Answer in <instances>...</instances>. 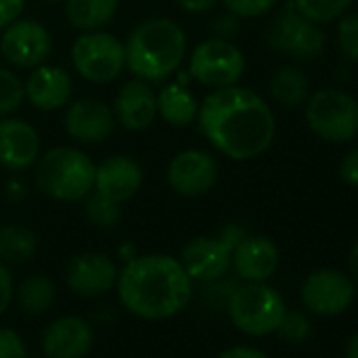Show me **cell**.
<instances>
[{
	"instance_id": "cell-3",
	"label": "cell",
	"mask_w": 358,
	"mask_h": 358,
	"mask_svg": "<svg viewBox=\"0 0 358 358\" xmlns=\"http://www.w3.org/2000/svg\"><path fill=\"white\" fill-rule=\"evenodd\" d=\"M124 45V70L145 83H166L188 55V36L169 17L143 20Z\"/></svg>"
},
{
	"instance_id": "cell-1",
	"label": "cell",
	"mask_w": 358,
	"mask_h": 358,
	"mask_svg": "<svg viewBox=\"0 0 358 358\" xmlns=\"http://www.w3.org/2000/svg\"><path fill=\"white\" fill-rule=\"evenodd\" d=\"M196 122L207 141L226 158H259L274 141L276 118L266 99L247 87L211 91L199 103Z\"/></svg>"
},
{
	"instance_id": "cell-34",
	"label": "cell",
	"mask_w": 358,
	"mask_h": 358,
	"mask_svg": "<svg viewBox=\"0 0 358 358\" xmlns=\"http://www.w3.org/2000/svg\"><path fill=\"white\" fill-rule=\"evenodd\" d=\"M339 179L345 186L358 190V148L350 150L339 160Z\"/></svg>"
},
{
	"instance_id": "cell-16",
	"label": "cell",
	"mask_w": 358,
	"mask_h": 358,
	"mask_svg": "<svg viewBox=\"0 0 358 358\" xmlns=\"http://www.w3.org/2000/svg\"><path fill=\"white\" fill-rule=\"evenodd\" d=\"M38 158V131L28 120L17 116L0 118V166L13 173H22L32 169Z\"/></svg>"
},
{
	"instance_id": "cell-7",
	"label": "cell",
	"mask_w": 358,
	"mask_h": 358,
	"mask_svg": "<svg viewBox=\"0 0 358 358\" xmlns=\"http://www.w3.org/2000/svg\"><path fill=\"white\" fill-rule=\"evenodd\" d=\"M245 55L228 38L215 36L199 43L188 59V74L209 91L234 87L245 74Z\"/></svg>"
},
{
	"instance_id": "cell-36",
	"label": "cell",
	"mask_w": 358,
	"mask_h": 358,
	"mask_svg": "<svg viewBox=\"0 0 358 358\" xmlns=\"http://www.w3.org/2000/svg\"><path fill=\"white\" fill-rule=\"evenodd\" d=\"M24 9H26V0H0V32L15 20H20Z\"/></svg>"
},
{
	"instance_id": "cell-27",
	"label": "cell",
	"mask_w": 358,
	"mask_h": 358,
	"mask_svg": "<svg viewBox=\"0 0 358 358\" xmlns=\"http://www.w3.org/2000/svg\"><path fill=\"white\" fill-rule=\"evenodd\" d=\"M83 211H85L87 222L101 230L116 228L122 220V205H116V203L95 194L93 190L83 201Z\"/></svg>"
},
{
	"instance_id": "cell-41",
	"label": "cell",
	"mask_w": 358,
	"mask_h": 358,
	"mask_svg": "<svg viewBox=\"0 0 358 358\" xmlns=\"http://www.w3.org/2000/svg\"><path fill=\"white\" fill-rule=\"evenodd\" d=\"M43 3H47V5H55V3H64V0H43Z\"/></svg>"
},
{
	"instance_id": "cell-33",
	"label": "cell",
	"mask_w": 358,
	"mask_h": 358,
	"mask_svg": "<svg viewBox=\"0 0 358 358\" xmlns=\"http://www.w3.org/2000/svg\"><path fill=\"white\" fill-rule=\"evenodd\" d=\"M0 358H28L24 337L7 327H0Z\"/></svg>"
},
{
	"instance_id": "cell-30",
	"label": "cell",
	"mask_w": 358,
	"mask_h": 358,
	"mask_svg": "<svg viewBox=\"0 0 358 358\" xmlns=\"http://www.w3.org/2000/svg\"><path fill=\"white\" fill-rule=\"evenodd\" d=\"M337 45H339V51L345 59L358 64V11L339 17Z\"/></svg>"
},
{
	"instance_id": "cell-20",
	"label": "cell",
	"mask_w": 358,
	"mask_h": 358,
	"mask_svg": "<svg viewBox=\"0 0 358 358\" xmlns=\"http://www.w3.org/2000/svg\"><path fill=\"white\" fill-rule=\"evenodd\" d=\"M112 112H114L116 124H120L127 131L137 133V131L148 129L158 116L156 91L152 83H145L141 78H133L124 83L114 97Z\"/></svg>"
},
{
	"instance_id": "cell-14",
	"label": "cell",
	"mask_w": 358,
	"mask_h": 358,
	"mask_svg": "<svg viewBox=\"0 0 358 358\" xmlns=\"http://www.w3.org/2000/svg\"><path fill=\"white\" fill-rule=\"evenodd\" d=\"M118 268L112 257L97 251H85L70 259L66 268V285L68 289L83 297H101L116 287Z\"/></svg>"
},
{
	"instance_id": "cell-5",
	"label": "cell",
	"mask_w": 358,
	"mask_h": 358,
	"mask_svg": "<svg viewBox=\"0 0 358 358\" xmlns=\"http://www.w3.org/2000/svg\"><path fill=\"white\" fill-rule=\"evenodd\" d=\"M285 312V299L266 282H245L228 297V316L232 324L251 337L276 333Z\"/></svg>"
},
{
	"instance_id": "cell-10",
	"label": "cell",
	"mask_w": 358,
	"mask_h": 358,
	"mask_svg": "<svg viewBox=\"0 0 358 358\" xmlns=\"http://www.w3.org/2000/svg\"><path fill=\"white\" fill-rule=\"evenodd\" d=\"M245 234L238 226H226L215 236H196L184 245L179 262L192 280L215 282L232 268V251Z\"/></svg>"
},
{
	"instance_id": "cell-40",
	"label": "cell",
	"mask_w": 358,
	"mask_h": 358,
	"mask_svg": "<svg viewBox=\"0 0 358 358\" xmlns=\"http://www.w3.org/2000/svg\"><path fill=\"white\" fill-rule=\"evenodd\" d=\"M343 358H358V333H354L343 348Z\"/></svg>"
},
{
	"instance_id": "cell-24",
	"label": "cell",
	"mask_w": 358,
	"mask_h": 358,
	"mask_svg": "<svg viewBox=\"0 0 358 358\" xmlns=\"http://www.w3.org/2000/svg\"><path fill=\"white\" fill-rule=\"evenodd\" d=\"M270 95L278 106L295 110L308 101L310 80L297 66H280L270 78Z\"/></svg>"
},
{
	"instance_id": "cell-6",
	"label": "cell",
	"mask_w": 358,
	"mask_h": 358,
	"mask_svg": "<svg viewBox=\"0 0 358 358\" xmlns=\"http://www.w3.org/2000/svg\"><path fill=\"white\" fill-rule=\"evenodd\" d=\"M306 124L327 143H348L358 135V101L339 89H320L308 97Z\"/></svg>"
},
{
	"instance_id": "cell-15",
	"label": "cell",
	"mask_w": 358,
	"mask_h": 358,
	"mask_svg": "<svg viewBox=\"0 0 358 358\" xmlns=\"http://www.w3.org/2000/svg\"><path fill=\"white\" fill-rule=\"evenodd\" d=\"M143 184V171L137 160L124 154H114L95 164L93 192L116 203L124 205L137 196Z\"/></svg>"
},
{
	"instance_id": "cell-37",
	"label": "cell",
	"mask_w": 358,
	"mask_h": 358,
	"mask_svg": "<svg viewBox=\"0 0 358 358\" xmlns=\"http://www.w3.org/2000/svg\"><path fill=\"white\" fill-rule=\"evenodd\" d=\"M220 0H175V5L192 15H203L207 11H211Z\"/></svg>"
},
{
	"instance_id": "cell-39",
	"label": "cell",
	"mask_w": 358,
	"mask_h": 358,
	"mask_svg": "<svg viewBox=\"0 0 358 358\" xmlns=\"http://www.w3.org/2000/svg\"><path fill=\"white\" fill-rule=\"evenodd\" d=\"M348 276L352 278V282L358 287V241H356V245L352 247V251H350V255H348Z\"/></svg>"
},
{
	"instance_id": "cell-35",
	"label": "cell",
	"mask_w": 358,
	"mask_h": 358,
	"mask_svg": "<svg viewBox=\"0 0 358 358\" xmlns=\"http://www.w3.org/2000/svg\"><path fill=\"white\" fill-rule=\"evenodd\" d=\"M15 297V280L5 262H0V316L7 312Z\"/></svg>"
},
{
	"instance_id": "cell-38",
	"label": "cell",
	"mask_w": 358,
	"mask_h": 358,
	"mask_svg": "<svg viewBox=\"0 0 358 358\" xmlns=\"http://www.w3.org/2000/svg\"><path fill=\"white\" fill-rule=\"evenodd\" d=\"M220 358H268V354H264L262 350L251 348V345H234V348H228L226 352H222Z\"/></svg>"
},
{
	"instance_id": "cell-25",
	"label": "cell",
	"mask_w": 358,
	"mask_h": 358,
	"mask_svg": "<svg viewBox=\"0 0 358 358\" xmlns=\"http://www.w3.org/2000/svg\"><path fill=\"white\" fill-rule=\"evenodd\" d=\"M38 253V236L34 230L22 224L0 226V262L28 264Z\"/></svg>"
},
{
	"instance_id": "cell-22",
	"label": "cell",
	"mask_w": 358,
	"mask_h": 358,
	"mask_svg": "<svg viewBox=\"0 0 358 358\" xmlns=\"http://www.w3.org/2000/svg\"><path fill=\"white\" fill-rule=\"evenodd\" d=\"M199 103L194 93L182 83H166L156 91L158 116L171 127H188L196 122Z\"/></svg>"
},
{
	"instance_id": "cell-17",
	"label": "cell",
	"mask_w": 358,
	"mask_h": 358,
	"mask_svg": "<svg viewBox=\"0 0 358 358\" xmlns=\"http://www.w3.org/2000/svg\"><path fill=\"white\" fill-rule=\"evenodd\" d=\"M116 118L110 106L99 99H78L68 106L64 114V131L78 143H101L112 137Z\"/></svg>"
},
{
	"instance_id": "cell-4",
	"label": "cell",
	"mask_w": 358,
	"mask_h": 358,
	"mask_svg": "<svg viewBox=\"0 0 358 358\" xmlns=\"http://www.w3.org/2000/svg\"><path fill=\"white\" fill-rule=\"evenodd\" d=\"M36 188L57 203H83L93 190L95 162L74 145H57L36 160Z\"/></svg>"
},
{
	"instance_id": "cell-28",
	"label": "cell",
	"mask_w": 358,
	"mask_h": 358,
	"mask_svg": "<svg viewBox=\"0 0 358 358\" xmlns=\"http://www.w3.org/2000/svg\"><path fill=\"white\" fill-rule=\"evenodd\" d=\"M291 3L306 20L322 26L345 15L352 0H291Z\"/></svg>"
},
{
	"instance_id": "cell-18",
	"label": "cell",
	"mask_w": 358,
	"mask_h": 358,
	"mask_svg": "<svg viewBox=\"0 0 358 358\" xmlns=\"http://www.w3.org/2000/svg\"><path fill=\"white\" fill-rule=\"evenodd\" d=\"M93 343V327L76 314H66L49 322L41 339L47 358H87Z\"/></svg>"
},
{
	"instance_id": "cell-13",
	"label": "cell",
	"mask_w": 358,
	"mask_h": 358,
	"mask_svg": "<svg viewBox=\"0 0 358 358\" xmlns=\"http://www.w3.org/2000/svg\"><path fill=\"white\" fill-rule=\"evenodd\" d=\"M299 295L310 312L318 316H337L352 306L356 285L341 270L320 268L306 276Z\"/></svg>"
},
{
	"instance_id": "cell-8",
	"label": "cell",
	"mask_w": 358,
	"mask_h": 358,
	"mask_svg": "<svg viewBox=\"0 0 358 358\" xmlns=\"http://www.w3.org/2000/svg\"><path fill=\"white\" fill-rule=\"evenodd\" d=\"M266 41L278 55L295 62H312L324 53L327 36L322 28L306 20L289 0L272 20Z\"/></svg>"
},
{
	"instance_id": "cell-31",
	"label": "cell",
	"mask_w": 358,
	"mask_h": 358,
	"mask_svg": "<svg viewBox=\"0 0 358 358\" xmlns=\"http://www.w3.org/2000/svg\"><path fill=\"white\" fill-rule=\"evenodd\" d=\"M276 333L289 343H301L312 335V324H310V318L303 312L287 310L280 324H278V329H276Z\"/></svg>"
},
{
	"instance_id": "cell-12",
	"label": "cell",
	"mask_w": 358,
	"mask_h": 358,
	"mask_svg": "<svg viewBox=\"0 0 358 358\" xmlns=\"http://www.w3.org/2000/svg\"><path fill=\"white\" fill-rule=\"evenodd\" d=\"M0 53L11 66L32 70L51 57L53 36L41 22L20 17L3 30Z\"/></svg>"
},
{
	"instance_id": "cell-29",
	"label": "cell",
	"mask_w": 358,
	"mask_h": 358,
	"mask_svg": "<svg viewBox=\"0 0 358 358\" xmlns=\"http://www.w3.org/2000/svg\"><path fill=\"white\" fill-rule=\"evenodd\" d=\"M26 99L24 80L13 70L0 68V118L11 116L22 108Z\"/></svg>"
},
{
	"instance_id": "cell-21",
	"label": "cell",
	"mask_w": 358,
	"mask_h": 358,
	"mask_svg": "<svg viewBox=\"0 0 358 358\" xmlns=\"http://www.w3.org/2000/svg\"><path fill=\"white\" fill-rule=\"evenodd\" d=\"M26 99L41 112H55L68 106L72 97V78L64 68L36 66L24 80Z\"/></svg>"
},
{
	"instance_id": "cell-11",
	"label": "cell",
	"mask_w": 358,
	"mask_h": 358,
	"mask_svg": "<svg viewBox=\"0 0 358 358\" xmlns=\"http://www.w3.org/2000/svg\"><path fill=\"white\" fill-rule=\"evenodd\" d=\"M169 188L184 199H201L220 182V164L213 154L188 148L177 152L164 171Z\"/></svg>"
},
{
	"instance_id": "cell-9",
	"label": "cell",
	"mask_w": 358,
	"mask_h": 358,
	"mask_svg": "<svg viewBox=\"0 0 358 358\" xmlns=\"http://www.w3.org/2000/svg\"><path fill=\"white\" fill-rule=\"evenodd\" d=\"M72 66L89 83L106 85L124 72V45L110 32H80L72 43Z\"/></svg>"
},
{
	"instance_id": "cell-32",
	"label": "cell",
	"mask_w": 358,
	"mask_h": 358,
	"mask_svg": "<svg viewBox=\"0 0 358 358\" xmlns=\"http://www.w3.org/2000/svg\"><path fill=\"white\" fill-rule=\"evenodd\" d=\"M222 3L228 9V13H232L234 17L253 20V17L268 15L278 5V0H222Z\"/></svg>"
},
{
	"instance_id": "cell-19",
	"label": "cell",
	"mask_w": 358,
	"mask_h": 358,
	"mask_svg": "<svg viewBox=\"0 0 358 358\" xmlns=\"http://www.w3.org/2000/svg\"><path fill=\"white\" fill-rule=\"evenodd\" d=\"M280 264L276 243L262 234H245L232 251V268L245 282H266Z\"/></svg>"
},
{
	"instance_id": "cell-26",
	"label": "cell",
	"mask_w": 358,
	"mask_h": 358,
	"mask_svg": "<svg viewBox=\"0 0 358 358\" xmlns=\"http://www.w3.org/2000/svg\"><path fill=\"white\" fill-rule=\"evenodd\" d=\"M55 282L47 274H30L15 289L17 303L28 316H41L49 312L55 303Z\"/></svg>"
},
{
	"instance_id": "cell-2",
	"label": "cell",
	"mask_w": 358,
	"mask_h": 358,
	"mask_svg": "<svg viewBox=\"0 0 358 358\" xmlns=\"http://www.w3.org/2000/svg\"><path fill=\"white\" fill-rule=\"evenodd\" d=\"M114 289L124 310L156 322L177 316L190 303L194 280L179 257L150 253L124 262Z\"/></svg>"
},
{
	"instance_id": "cell-23",
	"label": "cell",
	"mask_w": 358,
	"mask_h": 358,
	"mask_svg": "<svg viewBox=\"0 0 358 358\" xmlns=\"http://www.w3.org/2000/svg\"><path fill=\"white\" fill-rule=\"evenodd\" d=\"M64 13L78 32L103 30L118 13V0H64Z\"/></svg>"
}]
</instances>
